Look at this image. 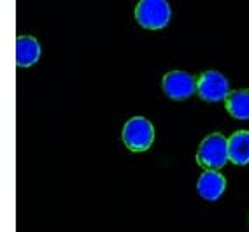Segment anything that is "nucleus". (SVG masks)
I'll return each instance as SVG.
<instances>
[{
	"label": "nucleus",
	"mask_w": 249,
	"mask_h": 232,
	"mask_svg": "<svg viewBox=\"0 0 249 232\" xmlns=\"http://www.w3.org/2000/svg\"><path fill=\"white\" fill-rule=\"evenodd\" d=\"M227 188V179L218 171H205L196 181V190L205 201H218Z\"/></svg>",
	"instance_id": "nucleus-6"
},
{
	"label": "nucleus",
	"mask_w": 249,
	"mask_h": 232,
	"mask_svg": "<svg viewBox=\"0 0 249 232\" xmlns=\"http://www.w3.org/2000/svg\"><path fill=\"white\" fill-rule=\"evenodd\" d=\"M196 94L207 102H219L225 100L230 94L228 79L218 71L204 72L196 81Z\"/></svg>",
	"instance_id": "nucleus-4"
},
{
	"label": "nucleus",
	"mask_w": 249,
	"mask_h": 232,
	"mask_svg": "<svg viewBox=\"0 0 249 232\" xmlns=\"http://www.w3.org/2000/svg\"><path fill=\"white\" fill-rule=\"evenodd\" d=\"M40 44L36 37L19 36L16 39V65L18 67H30L39 60Z\"/></svg>",
	"instance_id": "nucleus-7"
},
{
	"label": "nucleus",
	"mask_w": 249,
	"mask_h": 232,
	"mask_svg": "<svg viewBox=\"0 0 249 232\" xmlns=\"http://www.w3.org/2000/svg\"><path fill=\"white\" fill-rule=\"evenodd\" d=\"M228 158L237 165L249 164V130H237L228 137Z\"/></svg>",
	"instance_id": "nucleus-8"
},
{
	"label": "nucleus",
	"mask_w": 249,
	"mask_h": 232,
	"mask_svg": "<svg viewBox=\"0 0 249 232\" xmlns=\"http://www.w3.org/2000/svg\"><path fill=\"white\" fill-rule=\"evenodd\" d=\"M163 92L174 100H184L196 92V79L184 71H172L163 76Z\"/></svg>",
	"instance_id": "nucleus-5"
},
{
	"label": "nucleus",
	"mask_w": 249,
	"mask_h": 232,
	"mask_svg": "<svg viewBox=\"0 0 249 232\" xmlns=\"http://www.w3.org/2000/svg\"><path fill=\"white\" fill-rule=\"evenodd\" d=\"M227 109L235 120H249V90L230 92L225 98Z\"/></svg>",
	"instance_id": "nucleus-9"
},
{
	"label": "nucleus",
	"mask_w": 249,
	"mask_h": 232,
	"mask_svg": "<svg viewBox=\"0 0 249 232\" xmlns=\"http://www.w3.org/2000/svg\"><path fill=\"white\" fill-rule=\"evenodd\" d=\"M170 5L167 0H141L135 7L139 25L149 30L165 28L170 21Z\"/></svg>",
	"instance_id": "nucleus-3"
},
{
	"label": "nucleus",
	"mask_w": 249,
	"mask_h": 232,
	"mask_svg": "<svg viewBox=\"0 0 249 232\" xmlns=\"http://www.w3.org/2000/svg\"><path fill=\"white\" fill-rule=\"evenodd\" d=\"M123 143L132 152H146L155 141V127L144 116L130 118L123 127Z\"/></svg>",
	"instance_id": "nucleus-2"
},
{
	"label": "nucleus",
	"mask_w": 249,
	"mask_h": 232,
	"mask_svg": "<svg viewBox=\"0 0 249 232\" xmlns=\"http://www.w3.org/2000/svg\"><path fill=\"white\" fill-rule=\"evenodd\" d=\"M230 160L228 158V139L221 132H214L207 135L198 146L196 162L207 171L221 169Z\"/></svg>",
	"instance_id": "nucleus-1"
}]
</instances>
